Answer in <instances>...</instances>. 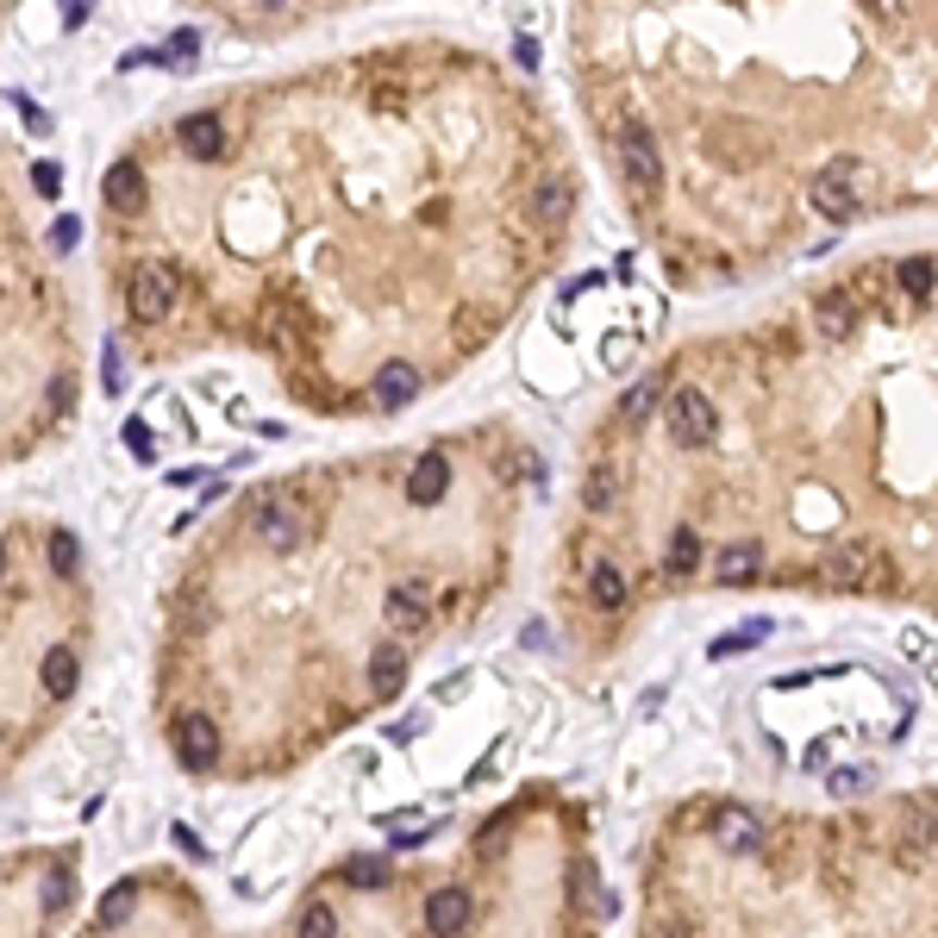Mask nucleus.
I'll return each instance as SVG.
<instances>
[{
    "mask_svg": "<svg viewBox=\"0 0 938 938\" xmlns=\"http://www.w3.org/2000/svg\"><path fill=\"white\" fill-rule=\"evenodd\" d=\"M588 508H613V470H595V476H588Z\"/></svg>",
    "mask_w": 938,
    "mask_h": 938,
    "instance_id": "c85d7f7f",
    "label": "nucleus"
},
{
    "mask_svg": "<svg viewBox=\"0 0 938 938\" xmlns=\"http://www.w3.org/2000/svg\"><path fill=\"white\" fill-rule=\"evenodd\" d=\"M870 7H876L883 20H901V13H908V0H870Z\"/></svg>",
    "mask_w": 938,
    "mask_h": 938,
    "instance_id": "c756f323",
    "label": "nucleus"
},
{
    "mask_svg": "<svg viewBox=\"0 0 938 938\" xmlns=\"http://www.w3.org/2000/svg\"><path fill=\"white\" fill-rule=\"evenodd\" d=\"M588 601H595L601 613H620V608H626V576H620L613 563H601V570L588 576Z\"/></svg>",
    "mask_w": 938,
    "mask_h": 938,
    "instance_id": "a211bd4d",
    "label": "nucleus"
},
{
    "mask_svg": "<svg viewBox=\"0 0 938 938\" xmlns=\"http://www.w3.org/2000/svg\"><path fill=\"white\" fill-rule=\"evenodd\" d=\"M663 426H670L676 445L701 451V445H713V432H720V413H713V401L701 395V388H676L670 407H663Z\"/></svg>",
    "mask_w": 938,
    "mask_h": 938,
    "instance_id": "20e7f679",
    "label": "nucleus"
},
{
    "mask_svg": "<svg viewBox=\"0 0 938 938\" xmlns=\"http://www.w3.org/2000/svg\"><path fill=\"white\" fill-rule=\"evenodd\" d=\"M763 638H770V620H751V626H738V633L720 638V645H713V658H738V651H758Z\"/></svg>",
    "mask_w": 938,
    "mask_h": 938,
    "instance_id": "5701e85b",
    "label": "nucleus"
},
{
    "mask_svg": "<svg viewBox=\"0 0 938 938\" xmlns=\"http://www.w3.org/2000/svg\"><path fill=\"white\" fill-rule=\"evenodd\" d=\"M470 888H457V883H445V888H432L426 895V933H463L470 926Z\"/></svg>",
    "mask_w": 938,
    "mask_h": 938,
    "instance_id": "1a4fd4ad",
    "label": "nucleus"
},
{
    "mask_svg": "<svg viewBox=\"0 0 938 938\" xmlns=\"http://www.w3.org/2000/svg\"><path fill=\"white\" fill-rule=\"evenodd\" d=\"M170 738H176V758L188 763V770H213V763H220V726H213L207 713H182Z\"/></svg>",
    "mask_w": 938,
    "mask_h": 938,
    "instance_id": "423d86ee",
    "label": "nucleus"
},
{
    "mask_svg": "<svg viewBox=\"0 0 938 938\" xmlns=\"http://www.w3.org/2000/svg\"><path fill=\"white\" fill-rule=\"evenodd\" d=\"M901 820H908V838H913V845H920V851H926V845H933V826H938V820H933V813H926V808H901Z\"/></svg>",
    "mask_w": 938,
    "mask_h": 938,
    "instance_id": "bb28decb",
    "label": "nucleus"
},
{
    "mask_svg": "<svg viewBox=\"0 0 938 938\" xmlns=\"http://www.w3.org/2000/svg\"><path fill=\"white\" fill-rule=\"evenodd\" d=\"M38 676H45V695H51V701H63V695L76 688V651H70V645H51V651H45V663H38Z\"/></svg>",
    "mask_w": 938,
    "mask_h": 938,
    "instance_id": "dca6fc26",
    "label": "nucleus"
},
{
    "mask_svg": "<svg viewBox=\"0 0 938 938\" xmlns=\"http://www.w3.org/2000/svg\"><path fill=\"white\" fill-rule=\"evenodd\" d=\"M351 876H357V888H382L388 883V863L382 858H351Z\"/></svg>",
    "mask_w": 938,
    "mask_h": 938,
    "instance_id": "cd10ccee",
    "label": "nucleus"
},
{
    "mask_svg": "<svg viewBox=\"0 0 938 938\" xmlns=\"http://www.w3.org/2000/svg\"><path fill=\"white\" fill-rule=\"evenodd\" d=\"M401 683H407V651H401V638H388V645L370 651V695L388 701V695H401Z\"/></svg>",
    "mask_w": 938,
    "mask_h": 938,
    "instance_id": "9d476101",
    "label": "nucleus"
},
{
    "mask_svg": "<svg viewBox=\"0 0 938 938\" xmlns=\"http://www.w3.org/2000/svg\"><path fill=\"white\" fill-rule=\"evenodd\" d=\"M658 401H663V382L658 376H651V382H633V388H626V401H620V420H626V426H638V420H645Z\"/></svg>",
    "mask_w": 938,
    "mask_h": 938,
    "instance_id": "aec40b11",
    "label": "nucleus"
},
{
    "mask_svg": "<svg viewBox=\"0 0 938 938\" xmlns=\"http://www.w3.org/2000/svg\"><path fill=\"white\" fill-rule=\"evenodd\" d=\"M820 583L826 588H895V563L870 545H838L833 558L820 563Z\"/></svg>",
    "mask_w": 938,
    "mask_h": 938,
    "instance_id": "7ed1b4c3",
    "label": "nucleus"
},
{
    "mask_svg": "<svg viewBox=\"0 0 938 938\" xmlns=\"http://www.w3.org/2000/svg\"><path fill=\"white\" fill-rule=\"evenodd\" d=\"M758 570H763V551H758V545H726V551H720V563H713V576H720L726 588H745Z\"/></svg>",
    "mask_w": 938,
    "mask_h": 938,
    "instance_id": "2eb2a0df",
    "label": "nucleus"
},
{
    "mask_svg": "<svg viewBox=\"0 0 938 938\" xmlns=\"http://www.w3.org/2000/svg\"><path fill=\"white\" fill-rule=\"evenodd\" d=\"M863 195H870V188H863V170H858V163H833V170H820V176H813V188H808V201L820 207L826 220H851V213L863 207Z\"/></svg>",
    "mask_w": 938,
    "mask_h": 938,
    "instance_id": "39448f33",
    "label": "nucleus"
},
{
    "mask_svg": "<svg viewBox=\"0 0 938 938\" xmlns=\"http://www.w3.org/2000/svg\"><path fill=\"white\" fill-rule=\"evenodd\" d=\"M695 563H701V538H695V533L683 526V533L670 538V558H663V570H670V576H688Z\"/></svg>",
    "mask_w": 938,
    "mask_h": 938,
    "instance_id": "b1692460",
    "label": "nucleus"
},
{
    "mask_svg": "<svg viewBox=\"0 0 938 938\" xmlns=\"http://www.w3.org/2000/svg\"><path fill=\"white\" fill-rule=\"evenodd\" d=\"M445 495H451V457L426 451L413 470H407V501H413V508H438Z\"/></svg>",
    "mask_w": 938,
    "mask_h": 938,
    "instance_id": "6e6552de",
    "label": "nucleus"
},
{
    "mask_svg": "<svg viewBox=\"0 0 938 938\" xmlns=\"http://www.w3.org/2000/svg\"><path fill=\"white\" fill-rule=\"evenodd\" d=\"M713 838H720V845H726V851H758V813H745V808H733V801H726V808H713Z\"/></svg>",
    "mask_w": 938,
    "mask_h": 938,
    "instance_id": "f8f14e48",
    "label": "nucleus"
},
{
    "mask_svg": "<svg viewBox=\"0 0 938 938\" xmlns=\"http://www.w3.org/2000/svg\"><path fill=\"white\" fill-rule=\"evenodd\" d=\"M570 901H576V913H583V920H601V913H608V888L595 883V870H588V863H576V883H570Z\"/></svg>",
    "mask_w": 938,
    "mask_h": 938,
    "instance_id": "6ab92c4d",
    "label": "nucleus"
},
{
    "mask_svg": "<svg viewBox=\"0 0 938 938\" xmlns=\"http://www.w3.org/2000/svg\"><path fill=\"white\" fill-rule=\"evenodd\" d=\"M51 563H57V576H63V583L76 576V563H82V545H76V533H51Z\"/></svg>",
    "mask_w": 938,
    "mask_h": 938,
    "instance_id": "393cba45",
    "label": "nucleus"
},
{
    "mask_svg": "<svg viewBox=\"0 0 938 938\" xmlns=\"http://www.w3.org/2000/svg\"><path fill=\"white\" fill-rule=\"evenodd\" d=\"M613 151H620V170H626V182H633L638 195H658V182H663L658 132L645 126V120H620V132H613Z\"/></svg>",
    "mask_w": 938,
    "mask_h": 938,
    "instance_id": "f257e3e1",
    "label": "nucleus"
},
{
    "mask_svg": "<svg viewBox=\"0 0 938 938\" xmlns=\"http://www.w3.org/2000/svg\"><path fill=\"white\" fill-rule=\"evenodd\" d=\"M301 933H313V938L338 933V913H332L326 901H313V908H301Z\"/></svg>",
    "mask_w": 938,
    "mask_h": 938,
    "instance_id": "a878e982",
    "label": "nucleus"
},
{
    "mask_svg": "<svg viewBox=\"0 0 938 938\" xmlns=\"http://www.w3.org/2000/svg\"><path fill=\"white\" fill-rule=\"evenodd\" d=\"M382 613H388L395 633H426L432 626V583H420V576H413V583H395Z\"/></svg>",
    "mask_w": 938,
    "mask_h": 938,
    "instance_id": "0eeeda50",
    "label": "nucleus"
},
{
    "mask_svg": "<svg viewBox=\"0 0 938 938\" xmlns=\"http://www.w3.org/2000/svg\"><path fill=\"white\" fill-rule=\"evenodd\" d=\"M413 395H420V370H413V363H388V370L376 376V388H370V401H376L382 413H395V407H407Z\"/></svg>",
    "mask_w": 938,
    "mask_h": 938,
    "instance_id": "ddd939ff",
    "label": "nucleus"
},
{
    "mask_svg": "<svg viewBox=\"0 0 938 938\" xmlns=\"http://www.w3.org/2000/svg\"><path fill=\"white\" fill-rule=\"evenodd\" d=\"M176 295H182V276L170 263H145V270H132V282H126V301H132V320H138V326H163V320L176 313Z\"/></svg>",
    "mask_w": 938,
    "mask_h": 938,
    "instance_id": "f03ea898",
    "label": "nucleus"
},
{
    "mask_svg": "<svg viewBox=\"0 0 938 938\" xmlns=\"http://www.w3.org/2000/svg\"><path fill=\"white\" fill-rule=\"evenodd\" d=\"M132 908H138V883H120L113 895L101 901V933H113V926H126Z\"/></svg>",
    "mask_w": 938,
    "mask_h": 938,
    "instance_id": "412c9836",
    "label": "nucleus"
},
{
    "mask_svg": "<svg viewBox=\"0 0 938 938\" xmlns=\"http://www.w3.org/2000/svg\"><path fill=\"white\" fill-rule=\"evenodd\" d=\"M570 207H576V188H570V176H538L533 213L545 220V226H563V220H570Z\"/></svg>",
    "mask_w": 938,
    "mask_h": 938,
    "instance_id": "4468645a",
    "label": "nucleus"
},
{
    "mask_svg": "<svg viewBox=\"0 0 938 938\" xmlns=\"http://www.w3.org/2000/svg\"><path fill=\"white\" fill-rule=\"evenodd\" d=\"M232 20H295L307 13V0H220Z\"/></svg>",
    "mask_w": 938,
    "mask_h": 938,
    "instance_id": "f3484780",
    "label": "nucleus"
},
{
    "mask_svg": "<svg viewBox=\"0 0 938 938\" xmlns=\"http://www.w3.org/2000/svg\"><path fill=\"white\" fill-rule=\"evenodd\" d=\"M0 570H7V545H0Z\"/></svg>",
    "mask_w": 938,
    "mask_h": 938,
    "instance_id": "7c9ffc66",
    "label": "nucleus"
},
{
    "mask_svg": "<svg viewBox=\"0 0 938 938\" xmlns=\"http://www.w3.org/2000/svg\"><path fill=\"white\" fill-rule=\"evenodd\" d=\"M813 332H820V338H851V332H858V301H851L845 288L820 295V301H813Z\"/></svg>",
    "mask_w": 938,
    "mask_h": 938,
    "instance_id": "9b49d317",
    "label": "nucleus"
},
{
    "mask_svg": "<svg viewBox=\"0 0 938 938\" xmlns=\"http://www.w3.org/2000/svg\"><path fill=\"white\" fill-rule=\"evenodd\" d=\"M895 276H901V288H908L913 301H926V295H933V282H938V270H933V257H908Z\"/></svg>",
    "mask_w": 938,
    "mask_h": 938,
    "instance_id": "4be33fe9",
    "label": "nucleus"
}]
</instances>
